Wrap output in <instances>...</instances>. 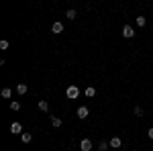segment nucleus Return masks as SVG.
Listing matches in <instances>:
<instances>
[{
    "instance_id": "obj_1",
    "label": "nucleus",
    "mask_w": 153,
    "mask_h": 151,
    "mask_svg": "<svg viewBox=\"0 0 153 151\" xmlns=\"http://www.w3.org/2000/svg\"><path fill=\"white\" fill-rule=\"evenodd\" d=\"M65 94H68V98L74 100V98H78V96H80V88H78V86H68Z\"/></svg>"
},
{
    "instance_id": "obj_2",
    "label": "nucleus",
    "mask_w": 153,
    "mask_h": 151,
    "mask_svg": "<svg viewBox=\"0 0 153 151\" xmlns=\"http://www.w3.org/2000/svg\"><path fill=\"white\" fill-rule=\"evenodd\" d=\"M123 37H125V39H133V37H135V31H133L131 25H125V27H123Z\"/></svg>"
},
{
    "instance_id": "obj_3",
    "label": "nucleus",
    "mask_w": 153,
    "mask_h": 151,
    "mask_svg": "<svg viewBox=\"0 0 153 151\" xmlns=\"http://www.w3.org/2000/svg\"><path fill=\"white\" fill-rule=\"evenodd\" d=\"M92 147H94V143L90 139H82V143H80V149L82 151H92Z\"/></svg>"
},
{
    "instance_id": "obj_4",
    "label": "nucleus",
    "mask_w": 153,
    "mask_h": 151,
    "mask_svg": "<svg viewBox=\"0 0 153 151\" xmlns=\"http://www.w3.org/2000/svg\"><path fill=\"white\" fill-rule=\"evenodd\" d=\"M10 133L12 135H23V125H21V123H12L10 125Z\"/></svg>"
},
{
    "instance_id": "obj_5",
    "label": "nucleus",
    "mask_w": 153,
    "mask_h": 151,
    "mask_svg": "<svg viewBox=\"0 0 153 151\" xmlns=\"http://www.w3.org/2000/svg\"><path fill=\"white\" fill-rule=\"evenodd\" d=\"M51 33H55V35H59V33H63V25L59 23H53V27H51Z\"/></svg>"
},
{
    "instance_id": "obj_6",
    "label": "nucleus",
    "mask_w": 153,
    "mask_h": 151,
    "mask_svg": "<svg viewBox=\"0 0 153 151\" xmlns=\"http://www.w3.org/2000/svg\"><path fill=\"white\" fill-rule=\"evenodd\" d=\"M78 118H88V108H86V106H80V108H78Z\"/></svg>"
},
{
    "instance_id": "obj_7",
    "label": "nucleus",
    "mask_w": 153,
    "mask_h": 151,
    "mask_svg": "<svg viewBox=\"0 0 153 151\" xmlns=\"http://www.w3.org/2000/svg\"><path fill=\"white\" fill-rule=\"evenodd\" d=\"M120 145H123L120 137H112V139H110V147H114V149H117V147H120Z\"/></svg>"
},
{
    "instance_id": "obj_8",
    "label": "nucleus",
    "mask_w": 153,
    "mask_h": 151,
    "mask_svg": "<svg viewBox=\"0 0 153 151\" xmlns=\"http://www.w3.org/2000/svg\"><path fill=\"white\" fill-rule=\"evenodd\" d=\"M37 106H39V110H43V112H47V110H49L47 100H39V104H37Z\"/></svg>"
},
{
    "instance_id": "obj_9",
    "label": "nucleus",
    "mask_w": 153,
    "mask_h": 151,
    "mask_svg": "<svg viewBox=\"0 0 153 151\" xmlns=\"http://www.w3.org/2000/svg\"><path fill=\"white\" fill-rule=\"evenodd\" d=\"M27 90H29V88H27V84H19V86H16V92L21 94V96L27 94Z\"/></svg>"
},
{
    "instance_id": "obj_10",
    "label": "nucleus",
    "mask_w": 153,
    "mask_h": 151,
    "mask_svg": "<svg viewBox=\"0 0 153 151\" xmlns=\"http://www.w3.org/2000/svg\"><path fill=\"white\" fill-rule=\"evenodd\" d=\"M21 139H23V143H31V141H33V135H31V133H23Z\"/></svg>"
},
{
    "instance_id": "obj_11",
    "label": "nucleus",
    "mask_w": 153,
    "mask_h": 151,
    "mask_svg": "<svg viewBox=\"0 0 153 151\" xmlns=\"http://www.w3.org/2000/svg\"><path fill=\"white\" fill-rule=\"evenodd\" d=\"M51 125L57 129V127H61V118L59 116H51Z\"/></svg>"
},
{
    "instance_id": "obj_12",
    "label": "nucleus",
    "mask_w": 153,
    "mask_h": 151,
    "mask_svg": "<svg viewBox=\"0 0 153 151\" xmlns=\"http://www.w3.org/2000/svg\"><path fill=\"white\" fill-rule=\"evenodd\" d=\"M0 94H2V98H10L12 90H10V88H2V92H0Z\"/></svg>"
},
{
    "instance_id": "obj_13",
    "label": "nucleus",
    "mask_w": 153,
    "mask_h": 151,
    "mask_svg": "<svg viewBox=\"0 0 153 151\" xmlns=\"http://www.w3.org/2000/svg\"><path fill=\"white\" fill-rule=\"evenodd\" d=\"M10 110H14V112L21 110V102H19V100H12V102H10Z\"/></svg>"
},
{
    "instance_id": "obj_14",
    "label": "nucleus",
    "mask_w": 153,
    "mask_h": 151,
    "mask_svg": "<svg viewBox=\"0 0 153 151\" xmlns=\"http://www.w3.org/2000/svg\"><path fill=\"white\" fill-rule=\"evenodd\" d=\"M65 16H68V19H70V21H74V19H76V16H78V12L74 10V8H70V10L65 12Z\"/></svg>"
},
{
    "instance_id": "obj_15",
    "label": "nucleus",
    "mask_w": 153,
    "mask_h": 151,
    "mask_svg": "<svg viewBox=\"0 0 153 151\" xmlns=\"http://www.w3.org/2000/svg\"><path fill=\"white\" fill-rule=\"evenodd\" d=\"M108 147H110V143H108V141H100V145H98V149H100V151H106Z\"/></svg>"
},
{
    "instance_id": "obj_16",
    "label": "nucleus",
    "mask_w": 153,
    "mask_h": 151,
    "mask_svg": "<svg viewBox=\"0 0 153 151\" xmlns=\"http://www.w3.org/2000/svg\"><path fill=\"white\" fill-rule=\"evenodd\" d=\"M135 23L139 25V27H145V23H147V19H145V16H137V19H135Z\"/></svg>"
},
{
    "instance_id": "obj_17",
    "label": "nucleus",
    "mask_w": 153,
    "mask_h": 151,
    "mask_svg": "<svg viewBox=\"0 0 153 151\" xmlns=\"http://www.w3.org/2000/svg\"><path fill=\"white\" fill-rule=\"evenodd\" d=\"M86 96H88V98H94L96 90H94V88H86Z\"/></svg>"
},
{
    "instance_id": "obj_18",
    "label": "nucleus",
    "mask_w": 153,
    "mask_h": 151,
    "mask_svg": "<svg viewBox=\"0 0 153 151\" xmlns=\"http://www.w3.org/2000/svg\"><path fill=\"white\" fill-rule=\"evenodd\" d=\"M135 116H143V108L141 106H135Z\"/></svg>"
},
{
    "instance_id": "obj_19",
    "label": "nucleus",
    "mask_w": 153,
    "mask_h": 151,
    "mask_svg": "<svg viewBox=\"0 0 153 151\" xmlns=\"http://www.w3.org/2000/svg\"><path fill=\"white\" fill-rule=\"evenodd\" d=\"M0 49H8V41H0Z\"/></svg>"
},
{
    "instance_id": "obj_20",
    "label": "nucleus",
    "mask_w": 153,
    "mask_h": 151,
    "mask_svg": "<svg viewBox=\"0 0 153 151\" xmlns=\"http://www.w3.org/2000/svg\"><path fill=\"white\" fill-rule=\"evenodd\" d=\"M147 135H149V139H153V127L149 129V131H147Z\"/></svg>"
}]
</instances>
